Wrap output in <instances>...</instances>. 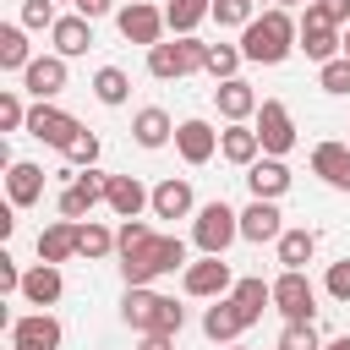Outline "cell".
<instances>
[{
	"mask_svg": "<svg viewBox=\"0 0 350 350\" xmlns=\"http://www.w3.org/2000/svg\"><path fill=\"white\" fill-rule=\"evenodd\" d=\"M295 38H301V22H295L284 5H268L262 16H252V22L241 27V55L257 60V66H279V60L295 49Z\"/></svg>",
	"mask_w": 350,
	"mask_h": 350,
	"instance_id": "6da1fadb",
	"label": "cell"
},
{
	"mask_svg": "<svg viewBox=\"0 0 350 350\" xmlns=\"http://www.w3.org/2000/svg\"><path fill=\"white\" fill-rule=\"evenodd\" d=\"M175 268H186V241L180 235H153L142 252H126L120 257L126 284H153L159 273H175Z\"/></svg>",
	"mask_w": 350,
	"mask_h": 350,
	"instance_id": "7a4b0ae2",
	"label": "cell"
},
{
	"mask_svg": "<svg viewBox=\"0 0 350 350\" xmlns=\"http://www.w3.org/2000/svg\"><path fill=\"white\" fill-rule=\"evenodd\" d=\"M191 241H197V252H208V257H224L235 241H241V213L219 197V202H202L197 208V224H191Z\"/></svg>",
	"mask_w": 350,
	"mask_h": 350,
	"instance_id": "3957f363",
	"label": "cell"
},
{
	"mask_svg": "<svg viewBox=\"0 0 350 350\" xmlns=\"http://www.w3.org/2000/svg\"><path fill=\"white\" fill-rule=\"evenodd\" d=\"M202 60H208V44H202L197 33H175V44H153V49H148V71H153L159 82L191 77V71H202Z\"/></svg>",
	"mask_w": 350,
	"mask_h": 350,
	"instance_id": "277c9868",
	"label": "cell"
},
{
	"mask_svg": "<svg viewBox=\"0 0 350 350\" xmlns=\"http://www.w3.org/2000/svg\"><path fill=\"white\" fill-rule=\"evenodd\" d=\"M273 312H279L284 323H312L317 290H312V279H306L301 268H284V273L273 279Z\"/></svg>",
	"mask_w": 350,
	"mask_h": 350,
	"instance_id": "5b68a950",
	"label": "cell"
},
{
	"mask_svg": "<svg viewBox=\"0 0 350 350\" xmlns=\"http://www.w3.org/2000/svg\"><path fill=\"white\" fill-rule=\"evenodd\" d=\"M115 27H120V38L126 44H142V49H153V44H164V11L159 5H148V0H131V5H120L115 11Z\"/></svg>",
	"mask_w": 350,
	"mask_h": 350,
	"instance_id": "8992f818",
	"label": "cell"
},
{
	"mask_svg": "<svg viewBox=\"0 0 350 350\" xmlns=\"http://www.w3.org/2000/svg\"><path fill=\"white\" fill-rule=\"evenodd\" d=\"M295 49H306V60H334V55H345V38H339V27L328 22V16H317V5L306 0L301 5V38H295Z\"/></svg>",
	"mask_w": 350,
	"mask_h": 350,
	"instance_id": "52a82bcc",
	"label": "cell"
},
{
	"mask_svg": "<svg viewBox=\"0 0 350 350\" xmlns=\"http://www.w3.org/2000/svg\"><path fill=\"white\" fill-rule=\"evenodd\" d=\"M77 131H82L77 115H66V109L49 104V98H38V104L27 109V137H38V142H49V148H60V153H66V142H71Z\"/></svg>",
	"mask_w": 350,
	"mask_h": 350,
	"instance_id": "ba28073f",
	"label": "cell"
},
{
	"mask_svg": "<svg viewBox=\"0 0 350 350\" xmlns=\"http://www.w3.org/2000/svg\"><path fill=\"white\" fill-rule=\"evenodd\" d=\"M257 142H262V153H273V159H284V153L295 148V120H290V109H284L279 98H262V104H257Z\"/></svg>",
	"mask_w": 350,
	"mask_h": 350,
	"instance_id": "9c48e42d",
	"label": "cell"
},
{
	"mask_svg": "<svg viewBox=\"0 0 350 350\" xmlns=\"http://www.w3.org/2000/svg\"><path fill=\"white\" fill-rule=\"evenodd\" d=\"M186 295H197V301H219V295H230L235 290V279H230V262L224 257H208L202 252V262H186Z\"/></svg>",
	"mask_w": 350,
	"mask_h": 350,
	"instance_id": "30bf717a",
	"label": "cell"
},
{
	"mask_svg": "<svg viewBox=\"0 0 350 350\" xmlns=\"http://www.w3.org/2000/svg\"><path fill=\"white\" fill-rule=\"evenodd\" d=\"M11 350H60V323L49 312L11 317Z\"/></svg>",
	"mask_w": 350,
	"mask_h": 350,
	"instance_id": "8fae6325",
	"label": "cell"
},
{
	"mask_svg": "<svg viewBox=\"0 0 350 350\" xmlns=\"http://www.w3.org/2000/svg\"><path fill=\"white\" fill-rule=\"evenodd\" d=\"M279 235H284V213H279V202L252 197V208H241V241L262 246V241H279Z\"/></svg>",
	"mask_w": 350,
	"mask_h": 350,
	"instance_id": "7c38bea8",
	"label": "cell"
},
{
	"mask_svg": "<svg viewBox=\"0 0 350 350\" xmlns=\"http://www.w3.org/2000/svg\"><path fill=\"white\" fill-rule=\"evenodd\" d=\"M246 328H252V317H246V312H241V306H235L230 295H219V301H213V306L202 312V334H208L213 345H235V339H241Z\"/></svg>",
	"mask_w": 350,
	"mask_h": 350,
	"instance_id": "4fadbf2b",
	"label": "cell"
},
{
	"mask_svg": "<svg viewBox=\"0 0 350 350\" xmlns=\"http://www.w3.org/2000/svg\"><path fill=\"white\" fill-rule=\"evenodd\" d=\"M22 88H27L33 98H55V93H66V55H33L27 71H22Z\"/></svg>",
	"mask_w": 350,
	"mask_h": 350,
	"instance_id": "5bb4252c",
	"label": "cell"
},
{
	"mask_svg": "<svg viewBox=\"0 0 350 350\" xmlns=\"http://www.w3.org/2000/svg\"><path fill=\"white\" fill-rule=\"evenodd\" d=\"M159 312H164V295H159V290H148V284H126V301H120L126 328L153 334V328H159Z\"/></svg>",
	"mask_w": 350,
	"mask_h": 350,
	"instance_id": "9a60e30c",
	"label": "cell"
},
{
	"mask_svg": "<svg viewBox=\"0 0 350 350\" xmlns=\"http://www.w3.org/2000/svg\"><path fill=\"white\" fill-rule=\"evenodd\" d=\"M246 186H252V197L279 202V197L290 191V164H284V159H273V153H262L257 164H246Z\"/></svg>",
	"mask_w": 350,
	"mask_h": 350,
	"instance_id": "2e32d148",
	"label": "cell"
},
{
	"mask_svg": "<svg viewBox=\"0 0 350 350\" xmlns=\"http://www.w3.org/2000/svg\"><path fill=\"white\" fill-rule=\"evenodd\" d=\"M175 148H180L186 164H208V159L219 153V131H213L208 120H180V126H175Z\"/></svg>",
	"mask_w": 350,
	"mask_h": 350,
	"instance_id": "e0dca14e",
	"label": "cell"
},
{
	"mask_svg": "<svg viewBox=\"0 0 350 350\" xmlns=\"http://www.w3.org/2000/svg\"><path fill=\"white\" fill-rule=\"evenodd\" d=\"M312 175H323L328 186L350 191V142H317L312 148Z\"/></svg>",
	"mask_w": 350,
	"mask_h": 350,
	"instance_id": "ac0fdd59",
	"label": "cell"
},
{
	"mask_svg": "<svg viewBox=\"0 0 350 350\" xmlns=\"http://www.w3.org/2000/svg\"><path fill=\"white\" fill-rule=\"evenodd\" d=\"M49 38H55V55H88L93 49V22L82 16V11H71V16H60L55 27H49Z\"/></svg>",
	"mask_w": 350,
	"mask_h": 350,
	"instance_id": "d6986e66",
	"label": "cell"
},
{
	"mask_svg": "<svg viewBox=\"0 0 350 350\" xmlns=\"http://www.w3.org/2000/svg\"><path fill=\"white\" fill-rule=\"evenodd\" d=\"M213 104H219V115H224V120H252L262 98L252 93V82L230 77V82H219V88H213Z\"/></svg>",
	"mask_w": 350,
	"mask_h": 350,
	"instance_id": "ffe728a7",
	"label": "cell"
},
{
	"mask_svg": "<svg viewBox=\"0 0 350 350\" xmlns=\"http://www.w3.org/2000/svg\"><path fill=\"white\" fill-rule=\"evenodd\" d=\"M219 153L230 159V164H257V153H262V142H257V126H246V120H230L224 131H219Z\"/></svg>",
	"mask_w": 350,
	"mask_h": 350,
	"instance_id": "44dd1931",
	"label": "cell"
},
{
	"mask_svg": "<svg viewBox=\"0 0 350 350\" xmlns=\"http://www.w3.org/2000/svg\"><path fill=\"white\" fill-rule=\"evenodd\" d=\"M5 191H11V208H33V202L44 197V170L27 164V159H11V170H5Z\"/></svg>",
	"mask_w": 350,
	"mask_h": 350,
	"instance_id": "7402d4cb",
	"label": "cell"
},
{
	"mask_svg": "<svg viewBox=\"0 0 350 350\" xmlns=\"http://www.w3.org/2000/svg\"><path fill=\"white\" fill-rule=\"evenodd\" d=\"M60 290H66L60 262H38V268H27V273H22V301H33V306H55V301H60Z\"/></svg>",
	"mask_w": 350,
	"mask_h": 350,
	"instance_id": "603a6c76",
	"label": "cell"
},
{
	"mask_svg": "<svg viewBox=\"0 0 350 350\" xmlns=\"http://www.w3.org/2000/svg\"><path fill=\"white\" fill-rule=\"evenodd\" d=\"M109 208H115V219H137L142 208H153V191L137 175H115L109 180Z\"/></svg>",
	"mask_w": 350,
	"mask_h": 350,
	"instance_id": "cb8c5ba5",
	"label": "cell"
},
{
	"mask_svg": "<svg viewBox=\"0 0 350 350\" xmlns=\"http://www.w3.org/2000/svg\"><path fill=\"white\" fill-rule=\"evenodd\" d=\"M77 257V219H55L38 230V262H66Z\"/></svg>",
	"mask_w": 350,
	"mask_h": 350,
	"instance_id": "d4e9b609",
	"label": "cell"
},
{
	"mask_svg": "<svg viewBox=\"0 0 350 350\" xmlns=\"http://www.w3.org/2000/svg\"><path fill=\"white\" fill-rule=\"evenodd\" d=\"M131 137H137V148H164V142L175 137V120H170L159 104H148V109L131 115Z\"/></svg>",
	"mask_w": 350,
	"mask_h": 350,
	"instance_id": "484cf974",
	"label": "cell"
},
{
	"mask_svg": "<svg viewBox=\"0 0 350 350\" xmlns=\"http://www.w3.org/2000/svg\"><path fill=\"white\" fill-rule=\"evenodd\" d=\"M153 213L159 219H186L191 213V180H175V175L159 180L153 186Z\"/></svg>",
	"mask_w": 350,
	"mask_h": 350,
	"instance_id": "4316f807",
	"label": "cell"
},
{
	"mask_svg": "<svg viewBox=\"0 0 350 350\" xmlns=\"http://www.w3.org/2000/svg\"><path fill=\"white\" fill-rule=\"evenodd\" d=\"M27 27L22 22H5L0 27V71H27Z\"/></svg>",
	"mask_w": 350,
	"mask_h": 350,
	"instance_id": "83f0119b",
	"label": "cell"
},
{
	"mask_svg": "<svg viewBox=\"0 0 350 350\" xmlns=\"http://www.w3.org/2000/svg\"><path fill=\"white\" fill-rule=\"evenodd\" d=\"M115 252V235H109V224H98V219H77V257H88V262H98V257H109Z\"/></svg>",
	"mask_w": 350,
	"mask_h": 350,
	"instance_id": "f1b7e54d",
	"label": "cell"
},
{
	"mask_svg": "<svg viewBox=\"0 0 350 350\" xmlns=\"http://www.w3.org/2000/svg\"><path fill=\"white\" fill-rule=\"evenodd\" d=\"M273 246H279V262H284V268H306V262L317 257V235H312V230H284Z\"/></svg>",
	"mask_w": 350,
	"mask_h": 350,
	"instance_id": "f546056e",
	"label": "cell"
},
{
	"mask_svg": "<svg viewBox=\"0 0 350 350\" xmlns=\"http://www.w3.org/2000/svg\"><path fill=\"white\" fill-rule=\"evenodd\" d=\"M230 301L257 323L268 306H273V284H262V279H235V290H230Z\"/></svg>",
	"mask_w": 350,
	"mask_h": 350,
	"instance_id": "4dcf8cb0",
	"label": "cell"
},
{
	"mask_svg": "<svg viewBox=\"0 0 350 350\" xmlns=\"http://www.w3.org/2000/svg\"><path fill=\"white\" fill-rule=\"evenodd\" d=\"M126 93H131V77H126L120 66H98V71H93V98H98V104L115 109V104H126Z\"/></svg>",
	"mask_w": 350,
	"mask_h": 350,
	"instance_id": "1f68e13d",
	"label": "cell"
},
{
	"mask_svg": "<svg viewBox=\"0 0 350 350\" xmlns=\"http://www.w3.org/2000/svg\"><path fill=\"white\" fill-rule=\"evenodd\" d=\"M202 16H213V0H170V5H164L170 33H197Z\"/></svg>",
	"mask_w": 350,
	"mask_h": 350,
	"instance_id": "d6a6232c",
	"label": "cell"
},
{
	"mask_svg": "<svg viewBox=\"0 0 350 350\" xmlns=\"http://www.w3.org/2000/svg\"><path fill=\"white\" fill-rule=\"evenodd\" d=\"M241 60H246V55H241V44H208L202 71H208V77H219V82H230V77L241 71Z\"/></svg>",
	"mask_w": 350,
	"mask_h": 350,
	"instance_id": "836d02e7",
	"label": "cell"
},
{
	"mask_svg": "<svg viewBox=\"0 0 350 350\" xmlns=\"http://www.w3.org/2000/svg\"><path fill=\"white\" fill-rule=\"evenodd\" d=\"M317 88H323V93H350V55H334V60H323V71H317Z\"/></svg>",
	"mask_w": 350,
	"mask_h": 350,
	"instance_id": "e575fe53",
	"label": "cell"
},
{
	"mask_svg": "<svg viewBox=\"0 0 350 350\" xmlns=\"http://www.w3.org/2000/svg\"><path fill=\"white\" fill-rule=\"evenodd\" d=\"M257 16V0H213V22L219 27H246Z\"/></svg>",
	"mask_w": 350,
	"mask_h": 350,
	"instance_id": "d590c367",
	"label": "cell"
},
{
	"mask_svg": "<svg viewBox=\"0 0 350 350\" xmlns=\"http://www.w3.org/2000/svg\"><path fill=\"white\" fill-rule=\"evenodd\" d=\"M66 159H71L77 170H88V164H98V131H88V126H82V131H77V137L66 142Z\"/></svg>",
	"mask_w": 350,
	"mask_h": 350,
	"instance_id": "8d00e7d4",
	"label": "cell"
},
{
	"mask_svg": "<svg viewBox=\"0 0 350 350\" xmlns=\"http://www.w3.org/2000/svg\"><path fill=\"white\" fill-rule=\"evenodd\" d=\"M279 350H323V339H317V328H312V323H284Z\"/></svg>",
	"mask_w": 350,
	"mask_h": 350,
	"instance_id": "74e56055",
	"label": "cell"
},
{
	"mask_svg": "<svg viewBox=\"0 0 350 350\" xmlns=\"http://www.w3.org/2000/svg\"><path fill=\"white\" fill-rule=\"evenodd\" d=\"M93 208H98V202H93V197H88V191H82L77 180H71V186L60 191V219H88Z\"/></svg>",
	"mask_w": 350,
	"mask_h": 350,
	"instance_id": "f35d334b",
	"label": "cell"
},
{
	"mask_svg": "<svg viewBox=\"0 0 350 350\" xmlns=\"http://www.w3.org/2000/svg\"><path fill=\"white\" fill-rule=\"evenodd\" d=\"M148 241H153V230H148L142 219H126V224L115 230V246H120V257H126V252H142Z\"/></svg>",
	"mask_w": 350,
	"mask_h": 350,
	"instance_id": "ab89813d",
	"label": "cell"
},
{
	"mask_svg": "<svg viewBox=\"0 0 350 350\" xmlns=\"http://www.w3.org/2000/svg\"><path fill=\"white\" fill-rule=\"evenodd\" d=\"M16 22L38 33V27H55L60 16H55V0H22V16H16Z\"/></svg>",
	"mask_w": 350,
	"mask_h": 350,
	"instance_id": "60d3db41",
	"label": "cell"
},
{
	"mask_svg": "<svg viewBox=\"0 0 350 350\" xmlns=\"http://www.w3.org/2000/svg\"><path fill=\"white\" fill-rule=\"evenodd\" d=\"M22 126H27V109H22V98L5 88V93H0V131H22Z\"/></svg>",
	"mask_w": 350,
	"mask_h": 350,
	"instance_id": "b9f144b4",
	"label": "cell"
},
{
	"mask_svg": "<svg viewBox=\"0 0 350 350\" xmlns=\"http://www.w3.org/2000/svg\"><path fill=\"white\" fill-rule=\"evenodd\" d=\"M323 284H328V295H334V301H350V257H339V262L328 268V279H323Z\"/></svg>",
	"mask_w": 350,
	"mask_h": 350,
	"instance_id": "7bdbcfd3",
	"label": "cell"
},
{
	"mask_svg": "<svg viewBox=\"0 0 350 350\" xmlns=\"http://www.w3.org/2000/svg\"><path fill=\"white\" fill-rule=\"evenodd\" d=\"M317 16H328L334 27H350V0H312Z\"/></svg>",
	"mask_w": 350,
	"mask_h": 350,
	"instance_id": "ee69618b",
	"label": "cell"
},
{
	"mask_svg": "<svg viewBox=\"0 0 350 350\" xmlns=\"http://www.w3.org/2000/svg\"><path fill=\"white\" fill-rule=\"evenodd\" d=\"M0 290H5V295H22V268H16L5 252H0Z\"/></svg>",
	"mask_w": 350,
	"mask_h": 350,
	"instance_id": "f6af8a7d",
	"label": "cell"
},
{
	"mask_svg": "<svg viewBox=\"0 0 350 350\" xmlns=\"http://www.w3.org/2000/svg\"><path fill=\"white\" fill-rule=\"evenodd\" d=\"M71 5H77L88 22H98V16H109V11H115V0H71Z\"/></svg>",
	"mask_w": 350,
	"mask_h": 350,
	"instance_id": "bcb514c9",
	"label": "cell"
},
{
	"mask_svg": "<svg viewBox=\"0 0 350 350\" xmlns=\"http://www.w3.org/2000/svg\"><path fill=\"white\" fill-rule=\"evenodd\" d=\"M137 350H175V334H142Z\"/></svg>",
	"mask_w": 350,
	"mask_h": 350,
	"instance_id": "7dc6e473",
	"label": "cell"
},
{
	"mask_svg": "<svg viewBox=\"0 0 350 350\" xmlns=\"http://www.w3.org/2000/svg\"><path fill=\"white\" fill-rule=\"evenodd\" d=\"M323 350H350V334H339V339H328Z\"/></svg>",
	"mask_w": 350,
	"mask_h": 350,
	"instance_id": "c3c4849f",
	"label": "cell"
},
{
	"mask_svg": "<svg viewBox=\"0 0 350 350\" xmlns=\"http://www.w3.org/2000/svg\"><path fill=\"white\" fill-rule=\"evenodd\" d=\"M279 5H284V11H290V5H306V0H279Z\"/></svg>",
	"mask_w": 350,
	"mask_h": 350,
	"instance_id": "681fc988",
	"label": "cell"
},
{
	"mask_svg": "<svg viewBox=\"0 0 350 350\" xmlns=\"http://www.w3.org/2000/svg\"><path fill=\"white\" fill-rule=\"evenodd\" d=\"M345 55H350V27H345Z\"/></svg>",
	"mask_w": 350,
	"mask_h": 350,
	"instance_id": "f907efd6",
	"label": "cell"
},
{
	"mask_svg": "<svg viewBox=\"0 0 350 350\" xmlns=\"http://www.w3.org/2000/svg\"><path fill=\"white\" fill-rule=\"evenodd\" d=\"M230 350H241V345H230Z\"/></svg>",
	"mask_w": 350,
	"mask_h": 350,
	"instance_id": "816d5d0a",
	"label": "cell"
},
{
	"mask_svg": "<svg viewBox=\"0 0 350 350\" xmlns=\"http://www.w3.org/2000/svg\"><path fill=\"white\" fill-rule=\"evenodd\" d=\"M257 5H262V0H257ZM273 5H279V0H273Z\"/></svg>",
	"mask_w": 350,
	"mask_h": 350,
	"instance_id": "f5cc1de1",
	"label": "cell"
},
{
	"mask_svg": "<svg viewBox=\"0 0 350 350\" xmlns=\"http://www.w3.org/2000/svg\"><path fill=\"white\" fill-rule=\"evenodd\" d=\"M273 350H279V345H273Z\"/></svg>",
	"mask_w": 350,
	"mask_h": 350,
	"instance_id": "db71d44e",
	"label": "cell"
}]
</instances>
